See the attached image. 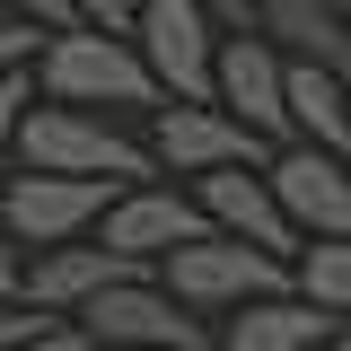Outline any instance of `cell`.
Instances as JSON below:
<instances>
[{
    "label": "cell",
    "instance_id": "1",
    "mask_svg": "<svg viewBox=\"0 0 351 351\" xmlns=\"http://www.w3.org/2000/svg\"><path fill=\"white\" fill-rule=\"evenodd\" d=\"M36 97L88 106V114H123V106H167V88L149 71V53L114 27H62L36 53Z\"/></svg>",
    "mask_w": 351,
    "mask_h": 351
},
{
    "label": "cell",
    "instance_id": "2",
    "mask_svg": "<svg viewBox=\"0 0 351 351\" xmlns=\"http://www.w3.org/2000/svg\"><path fill=\"white\" fill-rule=\"evenodd\" d=\"M158 281H167L193 316H237V307H255V299L299 290V263L272 255V246H246V237H228V228H211V237L158 255Z\"/></svg>",
    "mask_w": 351,
    "mask_h": 351
},
{
    "label": "cell",
    "instance_id": "3",
    "mask_svg": "<svg viewBox=\"0 0 351 351\" xmlns=\"http://www.w3.org/2000/svg\"><path fill=\"white\" fill-rule=\"evenodd\" d=\"M18 167H44V176H114V184L167 176L149 141L114 132L106 114H88V106H53V97L27 106V123H18Z\"/></svg>",
    "mask_w": 351,
    "mask_h": 351
},
{
    "label": "cell",
    "instance_id": "4",
    "mask_svg": "<svg viewBox=\"0 0 351 351\" xmlns=\"http://www.w3.org/2000/svg\"><path fill=\"white\" fill-rule=\"evenodd\" d=\"M71 325H80L88 343H106V351H219V325L176 299L167 281H158V263L132 272V281H114L106 299H88Z\"/></svg>",
    "mask_w": 351,
    "mask_h": 351
},
{
    "label": "cell",
    "instance_id": "5",
    "mask_svg": "<svg viewBox=\"0 0 351 351\" xmlns=\"http://www.w3.org/2000/svg\"><path fill=\"white\" fill-rule=\"evenodd\" d=\"M132 44L149 53V71L167 88L176 106H211L219 97V27L202 0H141V18H132Z\"/></svg>",
    "mask_w": 351,
    "mask_h": 351
},
{
    "label": "cell",
    "instance_id": "6",
    "mask_svg": "<svg viewBox=\"0 0 351 351\" xmlns=\"http://www.w3.org/2000/svg\"><path fill=\"white\" fill-rule=\"evenodd\" d=\"M114 176H44V167H18L0 184V211L27 246H71V237H97L106 211H114Z\"/></svg>",
    "mask_w": 351,
    "mask_h": 351
},
{
    "label": "cell",
    "instance_id": "7",
    "mask_svg": "<svg viewBox=\"0 0 351 351\" xmlns=\"http://www.w3.org/2000/svg\"><path fill=\"white\" fill-rule=\"evenodd\" d=\"M149 149H158V167L167 176H211V167H263V132L237 123L228 106H158V123H149Z\"/></svg>",
    "mask_w": 351,
    "mask_h": 351
},
{
    "label": "cell",
    "instance_id": "8",
    "mask_svg": "<svg viewBox=\"0 0 351 351\" xmlns=\"http://www.w3.org/2000/svg\"><path fill=\"white\" fill-rule=\"evenodd\" d=\"M106 246H123V255L158 263L176 255V246H193V237H211V211H202V193H176V184H123L114 193V211H106V228H97Z\"/></svg>",
    "mask_w": 351,
    "mask_h": 351
},
{
    "label": "cell",
    "instance_id": "9",
    "mask_svg": "<svg viewBox=\"0 0 351 351\" xmlns=\"http://www.w3.org/2000/svg\"><path fill=\"white\" fill-rule=\"evenodd\" d=\"M193 193H202V211H211V228H228V237H246V246H272V255L299 263V219L281 211V193H272V158L263 167H211L193 176Z\"/></svg>",
    "mask_w": 351,
    "mask_h": 351
},
{
    "label": "cell",
    "instance_id": "10",
    "mask_svg": "<svg viewBox=\"0 0 351 351\" xmlns=\"http://www.w3.org/2000/svg\"><path fill=\"white\" fill-rule=\"evenodd\" d=\"M132 272H149V263L123 255V246H106V237H71V246H36V255H27V299H36L44 316H80L88 299H106Z\"/></svg>",
    "mask_w": 351,
    "mask_h": 351
},
{
    "label": "cell",
    "instance_id": "11",
    "mask_svg": "<svg viewBox=\"0 0 351 351\" xmlns=\"http://www.w3.org/2000/svg\"><path fill=\"white\" fill-rule=\"evenodd\" d=\"M219 106L263 141H290V53L272 36H228L219 44Z\"/></svg>",
    "mask_w": 351,
    "mask_h": 351
},
{
    "label": "cell",
    "instance_id": "12",
    "mask_svg": "<svg viewBox=\"0 0 351 351\" xmlns=\"http://www.w3.org/2000/svg\"><path fill=\"white\" fill-rule=\"evenodd\" d=\"M272 193L299 219V237H351V158L316 149V141H290L272 158Z\"/></svg>",
    "mask_w": 351,
    "mask_h": 351
},
{
    "label": "cell",
    "instance_id": "13",
    "mask_svg": "<svg viewBox=\"0 0 351 351\" xmlns=\"http://www.w3.org/2000/svg\"><path fill=\"white\" fill-rule=\"evenodd\" d=\"M343 316L307 299V290H281V299H255L237 316H219V351H325Z\"/></svg>",
    "mask_w": 351,
    "mask_h": 351
},
{
    "label": "cell",
    "instance_id": "14",
    "mask_svg": "<svg viewBox=\"0 0 351 351\" xmlns=\"http://www.w3.org/2000/svg\"><path fill=\"white\" fill-rule=\"evenodd\" d=\"M255 36H272L290 62H325V71H351V18L343 0H263Z\"/></svg>",
    "mask_w": 351,
    "mask_h": 351
},
{
    "label": "cell",
    "instance_id": "15",
    "mask_svg": "<svg viewBox=\"0 0 351 351\" xmlns=\"http://www.w3.org/2000/svg\"><path fill=\"white\" fill-rule=\"evenodd\" d=\"M290 141H316V149L351 158V71L290 62Z\"/></svg>",
    "mask_w": 351,
    "mask_h": 351
},
{
    "label": "cell",
    "instance_id": "16",
    "mask_svg": "<svg viewBox=\"0 0 351 351\" xmlns=\"http://www.w3.org/2000/svg\"><path fill=\"white\" fill-rule=\"evenodd\" d=\"M299 290L325 307V316L351 325V237H307L299 246Z\"/></svg>",
    "mask_w": 351,
    "mask_h": 351
},
{
    "label": "cell",
    "instance_id": "17",
    "mask_svg": "<svg viewBox=\"0 0 351 351\" xmlns=\"http://www.w3.org/2000/svg\"><path fill=\"white\" fill-rule=\"evenodd\" d=\"M27 106H36V71L0 80V176L18 167V123H27Z\"/></svg>",
    "mask_w": 351,
    "mask_h": 351
},
{
    "label": "cell",
    "instance_id": "18",
    "mask_svg": "<svg viewBox=\"0 0 351 351\" xmlns=\"http://www.w3.org/2000/svg\"><path fill=\"white\" fill-rule=\"evenodd\" d=\"M36 53H44V27H36V18H18V9H0V80L36 71Z\"/></svg>",
    "mask_w": 351,
    "mask_h": 351
},
{
    "label": "cell",
    "instance_id": "19",
    "mask_svg": "<svg viewBox=\"0 0 351 351\" xmlns=\"http://www.w3.org/2000/svg\"><path fill=\"white\" fill-rule=\"evenodd\" d=\"M44 325H62V316H44L36 299H9V290H0V351H18L27 334H44Z\"/></svg>",
    "mask_w": 351,
    "mask_h": 351
},
{
    "label": "cell",
    "instance_id": "20",
    "mask_svg": "<svg viewBox=\"0 0 351 351\" xmlns=\"http://www.w3.org/2000/svg\"><path fill=\"white\" fill-rule=\"evenodd\" d=\"M27 255H36V246H27V237L9 228V211H0V290H9V299H27Z\"/></svg>",
    "mask_w": 351,
    "mask_h": 351
},
{
    "label": "cell",
    "instance_id": "21",
    "mask_svg": "<svg viewBox=\"0 0 351 351\" xmlns=\"http://www.w3.org/2000/svg\"><path fill=\"white\" fill-rule=\"evenodd\" d=\"M18 18H36L44 36H62V27H80V0H9Z\"/></svg>",
    "mask_w": 351,
    "mask_h": 351
},
{
    "label": "cell",
    "instance_id": "22",
    "mask_svg": "<svg viewBox=\"0 0 351 351\" xmlns=\"http://www.w3.org/2000/svg\"><path fill=\"white\" fill-rule=\"evenodd\" d=\"M202 9H211L219 36H255V18H263V0H202Z\"/></svg>",
    "mask_w": 351,
    "mask_h": 351
},
{
    "label": "cell",
    "instance_id": "23",
    "mask_svg": "<svg viewBox=\"0 0 351 351\" xmlns=\"http://www.w3.org/2000/svg\"><path fill=\"white\" fill-rule=\"evenodd\" d=\"M132 18H141V0H80V27H114V36H132Z\"/></svg>",
    "mask_w": 351,
    "mask_h": 351
},
{
    "label": "cell",
    "instance_id": "24",
    "mask_svg": "<svg viewBox=\"0 0 351 351\" xmlns=\"http://www.w3.org/2000/svg\"><path fill=\"white\" fill-rule=\"evenodd\" d=\"M18 351H97V343H88L80 325L62 316V325H44V334H27V343H18Z\"/></svg>",
    "mask_w": 351,
    "mask_h": 351
},
{
    "label": "cell",
    "instance_id": "25",
    "mask_svg": "<svg viewBox=\"0 0 351 351\" xmlns=\"http://www.w3.org/2000/svg\"><path fill=\"white\" fill-rule=\"evenodd\" d=\"M325 351H351V325H334V343H325Z\"/></svg>",
    "mask_w": 351,
    "mask_h": 351
},
{
    "label": "cell",
    "instance_id": "26",
    "mask_svg": "<svg viewBox=\"0 0 351 351\" xmlns=\"http://www.w3.org/2000/svg\"><path fill=\"white\" fill-rule=\"evenodd\" d=\"M343 18H351V0H343Z\"/></svg>",
    "mask_w": 351,
    "mask_h": 351
},
{
    "label": "cell",
    "instance_id": "27",
    "mask_svg": "<svg viewBox=\"0 0 351 351\" xmlns=\"http://www.w3.org/2000/svg\"><path fill=\"white\" fill-rule=\"evenodd\" d=\"M0 9H9V0H0Z\"/></svg>",
    "mask_w": 351,
    "mask_h": 351
},
{
    "label": "cell",
    "instance_id": "28",
    "mask_svg": "<svg viewBox=\"0 0 351 351\" xmlns=\"http://www.w3.org/2000/svg\"><path fill=\"white\" fill-rule=\"evenodd\" d=\"M97 351H106V343H97Z\"/></svg>",
    "mask_w": 351,
    "mask_h": 351
}]
</instances>
